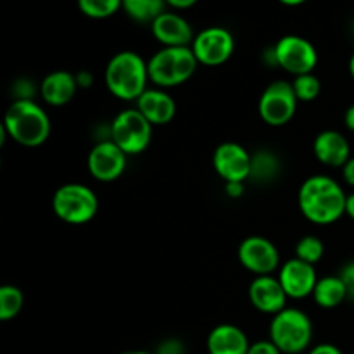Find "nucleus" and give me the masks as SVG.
<instances>
[{
    "label": "nucleus",
    "instance_id": "32",
    "mask_svg": "<svg viewBox=\"0 0 354 354\" xmlns=\"http://www.w3.org/2000/svg\"><path fill=\"white\" fill-rule=\"evenodd\" d=\"M310 354H342V351L337 348V346H332V344H318L317 348L311 349Z\"/></svg>",
    "mask_w": 354,
    "mask_h": 354
},
{
    "label": "nucleus",
    "instance_id": "33",
    "mask_svg": "<svg viewBox=\"0 0 354 354\" xmlns=\"http://www.w3.org/2000/svg\"><path fill=\"white\" fill-rule=\"evenodd\" d=\"M342 176H344V180L349 185L354 187V158L349 159L344 165V168H342Z\"/></svg>",
    "mask_w": 354,
    "mask_h": 354
},
{
    "label": "nucleus",
    "instance_id": "12",
    "mask_svg": "<svg viewBox=\"0 0 354 354\" xmlns=\"http://www.w3.org/2000/svg\"><path fill=\"white\" fill-rule=\"evenodd\" d=\"M213 166L218 175L227 183L244 182L251 176L252 156L235 142L218 145L213 156Z\"/></svg>",
    "mask_w": 354,
    "mask_h": 354
},
{
    "label": "nucleus",
    "instance_id": "26",
    "mask_svg": "<svg viewBox=\"0 0 354 354\" xmlns=\"http://www.w3.org/2000/svg\"><path fill=\"white\" fill-rule=\"evenodd\" d=\"M279 173V161L270 152H259L252 156L251 176L256 180H272Z\"/></svg>",
    "mask_w": 354,
    "mask_h": 354
},
{
    "label": "nucleus",
    "instance_id": "9",
    "mask_svg": "<svg viewBox=\"0 0 354 354\" xmlns=\"http://www.w3.org/2000/svg\"><path fill=\"white\" fill-rule=\"evenodd\" d=\"M297 97L292 88V83L286 80H277L272 82L265 88L259 99V116L263 121L272 127H282L289 123L294 118L297 109Z\"/></svg>",
    "mask_w": 354,
    "mask_h": 354
},
{
    "label": "nucleus",
    "instance_id": "16",
    "mask_svg": "<svg viewBox=\"0 0 354 354\" xmlns=\"http://www.w3.org/2000/svg\"><path fill=\"white\" fill-rule=\"evenodd\" d=\"M152 33L165 47H192L196 38L185 17L169 10H165L152 23Z\"/></svg>",
    "mask_w": 354,
    "mask_h": 354
},
{
    "label": "nucleus",
    "instance_id": "27",
    "mask_svg": "<svg viewBox=\"0 0 354 354\" xmlns=\"http://www.w3.org/2000/svg\"><path fill=\"white\" fill-rule=\"evenodd\" d=\"M292 88L296 92L297 100H303V102H311V100L317 99L320 95L322 83L313 73L303 76H296V80L292 82Z\"/></svg>",
    "mask_w": 354,
    "mask_h": 354
},
{
    "label": "nucleus",
    "instance_id": "37",
    "mask_svg": "<svg viewBox=\"0 0 354 354\" xmlns=\"http://www.w3.org/2000/svg\"><path fill=\"white\" fill-rule=\"evenodd\" d=\"M346 214L354 220V194L348 196V203H346Z\"/></svg>",
    "mask_w": 354,
    "mask_h": 354
},
{
    "label": "nucleus",
    "instance_id": "2",
    "mask_svg": "<svg viewBox=\"0 0 354 354\" xmlns=\"http://www.w3.org/2000/svg\"><path fill=\"white\" fill-rule=\"evenodd\" d=\"M2 128L17 144L37 147L50 135V120L35 100L16 99L7 107Z\"/></svg>",
    "mask_w": 354,
    "mask_h": 354
},
{
    "label": "nucleus",
    "instance_id": "22",
    "mask_svg": "<svg viewBox=\"0 0 354 354\" xmlns=\"http://www.w3.org/2000/svg\"><path fill=\"white\" fill-rule=\"evenodd\" d=\"M123 9L128 16L140 23H154L166 9V2L161 0H124Z\"/></svg>",
    "mask_w": 354,
    "mask_h": 354
},
{
    "label": "nucleus",
    "instance_id": "8",
    "mask_svg": "<svg viewBox=\"0 0 354 354\" xmlns=\"http://www.w3.org/2000/svg\"><path fill=\"white\" fill-rule=\"evenodd\" d=\"M273 61L290 75L303 76L310 75L317 68L318 52L306 38L287 35L280 38L273 48Z\"/></svg>",
    "mask_w": 354,
    "mask_h": 354
},
{
    "label": "nucleus",
    "instance_id": "30",
    "mask_svg": "<svg viewBox=\"0 0 354 354\" xmlns=\"http://www.w3.org/2000/svg\"><path fill=\"white\" fill-rule=\"evenodd\" d=\"M159 354H183V348L180 342L175 341H168L161 346L159 349Z\"/></svg>",
    "mask_w": 354,
    "mask_h": 354
},
{
    "label": "nucleus",
    "instance_id": "39",
    "mask_svg": "<svg viewBox=\"0 0 354 354\" xmlns=\"http://www.w3.org/2000/svg\"><path fill=\"white\" fill-rule=\"evenodd\" d=\"M121 354H151V353H147V351H124Z\"/></svg>",
    "mask_w": 354,
    "mask_h": 354
},
{
    "label": "nucleus",
    "instance_id": "1",
    "mask_svg": "<svg viewBox=\"0 0 354 354\" xmlns=\"http://www.w3.org/2000/svg\"><path fill=\"white\" fill-rule=\"evenodd\" d=\"M301 213L315 225H330L346 214L348 196L335 180L325 175L308 178L299 189Z\"/></svg>",
    "mask_w": 354,
    "mask_h": 354
},
{
    "label": "nucleus",
    "instance_id": "10",
    "mask_svg": "<svg viewBox=\"0 0 354 354\" xmlns=\"http://www.w3.org/2000/svg\"><path fill=\"white\" fill-rule=\"evenodd\" d=\"M235 40L225 28L213 26L196 35L192 44L197 62L206 66H220L232 57Z\"/></svg>",
    "mask_w": 354,
    "mask_h": 354
},
{
    "label": "nucleus",
    "instance_id": "19",
    "mask_svg": "<svg viewBox=\"0 0 354 354\" xmlns=\"http://www.w3.org/2000/svg\"><path fill=\"white\" fill-rule=\"evenodd\" d=\"M249 348L248 335L235 325H218L207 335L209 354H248Z\"/></svg>",
    "mask_w": 354,
    "mask_h": 354
},
{
    "label": "nucleus",
    "instance_id": "4",
    "mask_svg": "<svg viewBox=\"0 0 354 354\" xmlns=\"http://www.w3.org/2000/svg\"><path fill=\"white\" fill-rule=\"evenodd\" d=\"M197 64L192 47H165L147 62L149 80L159 88H171L192 78Z\"/></svg>",
    "mask_w": 354,
    "mask_h": 354
},
{
    "label": "nucleus",
    "instance_id": "11",
    "mask_svg": "<svg viewBox=\"0 0 354 354\" xmlns=\"http://www.w3.org/2000/svg\"><path fill=\"white\" fill-rule=\"evenodd\" d=\"M239 259L242 266L258 277L272 275L280 266L279 249L268 239L252 235L248 237L239 248Z\"/></svg>",
    "mask_w": 354,
    "mask_h": 354
},
{
    "label": "nucleus",
    "instance_id": "38",
    "mask_svg": "<svg viewBox=\"0 0 354 354\" xmlns=\"http://www.w3.org/2000/svg\"><path fill=\"white\" fill-rule=\"evenodd\" d=\"M349 71H351V76L354 78V54L351 55V61H349Z\"/></svg>",
    "mask_w": 354,
    "mask_h": 354
},
{
    "label": "nucleus",
    "instance_id": "20",
    "mask_svg": "<svg viewBox=\"0 0 354 354\" xmlns=\"http://www.w3.org/2000/svg\"><path fill=\"white\" fill-rule=\"evenodd\" d=\"M78 82L68 71H54L41 82V97L50 106H64L75 97Z\"/></svg>",
    "mask_w": 354,
    "mask_h": 354
},
{
    "label": "nucleus",
    "instance_id": "24",
    "mask_svg": "<svg viewBox=\"0 0 354 354\" xmlns=\"http://www.w3.org/2000/svg\"><path fill=\"white\" fill-rule=\"evenodd\" d=\"M80 10L92 19H106L123 7L120 0H80Z\"/></svg>",
    "mask_w": 354,
    "mask_h": 354
},
{
    "label": "nucleus",
    "instance_id": "23",
    "mask_svg": "<svg viewBox=\"0 0 354 354\" xmlns=\"http://www.w3.org/2000/svg\"><path fill=\"white\" fill-rule=\"evenodd\" d=\"M24 303V296L17 287L3 286L0 287V320L9 322L21 311Z\"/></svg>",
    "mask_w": 354,
    "mask_h": 354
},
{
    "label": "nucleus",
    "instance_id": "18",
    "mask_svg": "<svg viewBox=\"0 0 354 354\" xmlns=\"http://www.w3.org/2000/svg\"><path fill=\"white\" fill-rule=\"evenodd\" d=\"M137 109L151 124H166L175 116L176 104L165 90L152 88L138 97Z\"/></svg>",
    "mask_w": 354,
    "mask_h": 354
},
{
    "label": "nucleus",
    "instance_id": "34",
    "mask_svg": "<svg viewBox=\"0 0 354 354\" xmlns=\"http://www.w3.org/2000/svg\"><path fill=\"white\" fill-rule=\"evenodd\" d=\"M166 6L173 7V9H189V7L196 6V2L194 0H171V2H166Z\"/></svg>",
    "mask_w": 354,
    "mask_h": 354
},
{
    "label": "nucleus",
    "instance_id": "35",
    "mask_svg": "<svg viewBox=\"0 0 354 354\" xmlns=\"http://www.w3.org/2000/svg\"><path fill=\"white\" fill-rule=\"evenodd\" d=\"M344 121H346V127H348L351 131H354V104L353 106H349L348 111H346Z\"/></svg>",
    "mask_w": 354,
    "mask_h": 354
},
{
    "label": "nucleus",
    "instance_id": "28",
    "mask_svg": "<svg viewBox=\"0 0 354 354\" xmlns=\"http://www.w3.org/2000/svg\"><path fill=\"white\" fill-rule=\"evenodd\" d=\"M339 277H341L346 289H348V297L354 299V261L348 263V265L341 270V275Z\"/></svg>",
    "mask_w": 354,
    "mask_h": 354
},
{
    "label": "nucleus",
    "instance_id": "36",
    "mask_svg": "<svg viewBox=\"0 0 354 354\" xmlns=\"http://www.w3.org/2000/svg\"><path fill=\"white\" fill-rule=\"evenodd\" d=\"M76 82L82 86H90V83H92V75H90V73H82V75L76 76Z\"/></svg>",
    "mask_w": 354,
    "mask_h": 354
},
{
    "label": "nucleus",
    "instance_id": "31",
    "mask_svg": "<svg viewBox=\"0 0 354 354\" xmlns=\"http://www.w3.org/2000/svg\"><path fill=\"white\" fill-rule=\"evenodd\" d=\"M225 190L230 197H241L244 194V182H230L225 185Z\"/></svg>",
    "mask_w": 354,
    "mask_h": 354
},
{
    "label": "nucleus",
    "instance_id": "29",
    "mask_svg": "<svg viewBox=\"0 0 354 354\" xmlns=\"http://www.w3.org/2000/svg\"><path fill=\"white\" fill-rule=\"evenodd\" d=\"M248 354H282L272 341H259L251 344Z\"/></svg>",
    "mask_w": 354,
    "mask_h": 354
},
{
    "label": "nucleus",
    "instance_id": "21",
    "mask_svg": "<svg viewBox=\"0 0 354 354\" xmlns=\"http://www.w3.org/2000/svg\"><path fill=\"white\" fill-rule=\"evenodd\" d=\"M313 297L318 306L332 310V308H337L339 304H342V301L348 297V289H346L341 277H324V279L318 280Z\"/></svg>",
    "mask_w": 354,
    "mask_h": 354
},
{
    "label": "nucleus",
    "instance_id": "3",
    "mask_svg": "<svg viewBox=\"0 0 354 354\" xmlns=\"http://www.w3.org/2000/svg\"><path fill=\"white\" fill-rule=\"evenodd\" d=\"M104 78L114 97L121 100H138V97L147 90V62L137 52H120L109 61Z\"/></svg>",
    "mask_w": 354,
    "mask_h": 354
},
{
    "label": "nucleus",
    "instance_id": "5",
    "mask_svg": "<svg viewBox=\"0 0 354 354\" xmlns=\"http://www.w3.org/2000/svg\"><path fill=\"white\" fill-rule=\"evenodd\" d=\"M313 325L306 313L296 308H286L270 324V341L282 354H299L310 346Z\"/></svg>",
    "mask_w": 354,
    "mask_h": 354
},
{
    "label": "nucleus",
    "instance_id": "13",
    "mask_svg": "<svg viewBox=\"0 0 354 354\" xmlns=\"http://www.w3.org/2000/svg\"><path fill=\"white\" fill-rule=\"evenodd\" d=\"M127 168V154L113 140H102L88 154V169L93 178L113 182L120 178Z\"/></svg>",
    "mask_w": 354,
    "mask_h": 354
},
{
    "label": "nucleus",
    "instance_id": "17",
    "mask_svg": "<svg viewBox=\"0 0 354 354\" xmlns=\"http://www.w3.org/2000/svg\"><path fill=\"white\" fill-rule=\"evenodd\" d=\"M313 152L320 162L327 166H334V168H344L346 162L349 161V142L342 133L335 130L322 131L317 135L313 142Z\"/></svg>",
    "mask_w": 354,
    "mask_h": 354
},
{
    "label": "nucleus",
    "instance_id": "14",
    "mask_svg": "<svg viewBox=\"0 0 354 354\" xmlns=\"http://www.w3.org/2000/svg\"><path fill=\"white\" fill-rule=\"evenodd\" d=\"M277 279H279L280 286L286 290L287 297H292V299H303V297L313 296L315 287L320 280L317 277V270H315L313 265H308V263L301 261L297 258L283 263L280 266Z\"/></svg>",
    "mask_w": 354,
    "mask_h": 354
},
{
    "label": "nucleus",
    "instance_id": "7",
    "mask_svg": "<svg viewBox=\"0 0 354 354\" xmlns=\"http://www.w3.org/2000/svg\"><path fill=\"white\" fill-rule=\"evenodd\" d=\"M152 138V124L138 109L121 111L111 124V140L127 156L140 154L149 147Z\"/></svg>",
    "mask_w": 354,
    "mask_h": 354
},
{
    "label": "nucleus",
    "instance_id": "15",
    "mask_svg": "<svg viewBox=\"0 0 354 354\" xmlns=\"http://www.w3.org/2000/svg\"><path fill=\"white\" fill-rule=\"evenodd\" d=\"M249 299L256 310L263 313L279 315L280 311L286 310L287 294L283 287L280 286L279 279L272 275L256 277L249 286Z\"/></svg>",
    "mask_w": 354,
    "mask_h": 354
},
{
    "label": "nucleus",
    "instance_id": "6",
    "mask_svg": "<svg viewBox=\"0 0 354 354\" xmlns=\"http://www.w3.org/2000/svg\"><path fill=\"white\" fill-rule=\"evenodd\" d=\"M54 213L69 225H85L99 211V199L92 189L82 183H68L55 190Z\"/></svg>",
    "mask_w": 354,
    "mask_h": 354
},
{
    "label": "nucleus",
    "instance_id": "25",
    "mask_svg": "<svg viewBox=\"0 0 354 354\" xmlns=\"http://www.w3.org/2000/svg\"><path fill=\"white\" fill-rule=\"evenodd\" d=\"M324 242L318 237L308 235L303 237L296 245V258L301 261L308 263V265H317L322 258H324Z\"/></svg>",
    "mask_w": 354,
    "mask_h": 354
}]
</instances>
